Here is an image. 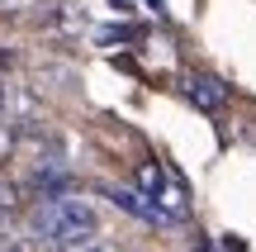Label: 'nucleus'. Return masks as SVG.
I'll use <instances>...</instances> for the list:
<instances>
[{"instance_id":"nucleus-1","label":"nucleus","mask_w":256,"mask_h":252,"mask_svg":"<svg viewBox=\"0 0 256 252\" xmlns=\"http://www.w3.org/2000/svg\"><path fill=\"white\" fill-rule=\"evenodd\" d=\"M28 233L48 238L57 247H81V243H95L100 233V214H95L90 200H76V195H57V200H43L28 219Z\"/></svg>"},{"instance_id":"nucleus-9","label":"nucleus","mask_w":256,"mask_h":252,"mask_svg":"<svg viewBox=\"0 0 256 252\" xmlns=\"http://www.w3.org/2000/svg\"><path fill=\"white\" fill-rule=\"evenodd\" d=\"M72 252H119V247H110V243H100V238H95V243H81V247H72Z\"/></svg>"},{"instance_id":"nucleus-10","label":"nucleus","mask_w":256,"mask_h":252,"mask_svg":"<svg viewBox=\"0 0 256 252\" xmlns=\"http://www.w3.org/2000/svg\"><path fill=\"white\" fill-rule=\"evenodd\" d=\"M10 138H14V133H10V129H5V124H0V152H5V148H10Z\"/></svg>"},{"instance_id":"nucleus-3","label":"nucleus","mask_w":256,"mask_h":252,"mask_svg":"<svg viewBox=\"0 0 256 252\" xmlns=\"http://www.w3.org/2000/svg\"><path fill=\"white\" fill-rule=\"evenodd\" d=\"M185 95H190V105H194V110H204V114L223 110V100H228L223 81H218V76H209V72H194V76H185Z\"/></svg>"},{"instance_id":"nucleus-6","label":"nucleus","mask_w":256,"mask_h":252,"mask_svg":"<svg viewBox=\"0 0 256 252\" xmlns=\"http://www.w3.org/2000/svg\"><path fill=\"white\" fill-rule=\"evenodd\" d=\"M0 252H66V247L48 243V238H38V233H28V238H14V243H5Z\"/></svg>"},{"instance_id":"nucleus-8","label":"nucleus","mask_w":256,"mask_h":252,"mask_svg":"<svg viewBox=\"0 0 256 252\" xmlns=\"http://www.w3.org/2000/svg\"><path fill=\"white\" fill-rule=\"evenodd\" d=\"M95 38H100V43H128V38H133V29H119V24H104V29H95Z\"/></svg>"},{"instance_id":"nucleus-5","label":"nucleus","mask_w":256,"mask_h":252,"mask_svg":"<svg viewBox=\"0 0 256 252\" xmlns=\"http://www.w3.org/2000/svg\"><path fill=\"white\" fill-rule=\"evenodd\" d=\"M43 19H48L52 29H86V24H90V19H86V10L76 5V0H57V10H48Z\"/></svg>"},{"instance_id":"nucleus-4","label":"nucleus","mask_w":256,"mask_h":252,"mask_svg":"<svg viewBox=\"0 0 256 252\" xmlns=\"http://www.w3.org/2000/svg\"><path fill=\"white\" fill-rule=\"evenodd\" d=\"M100 190H104V200H114V205L128 209V214L147 219V224H166V219H162V209H156L152 200L142 195V190H128V186H100Z\"/></svg>"},{"instance_id":"nucleus-13","label":"nucleus","mask_w":256,"mask_h":252,"mask_svg":"<svg viewBox=\"0 0 256 252\" xmlns=\"http://www.w3.org/2000/svg\"><path fill=\"white\" fill-rule=\"evenodd\" d=\"M0 5H5V0H0Z\"/></svg>"},{"instance_id":"nucleus-11","label":"nucleus","mask_w":256,"mask_h":252,"mask_svg":"<svg viewBox=\"0 0 256 252\" xmlns=\"http://www.w3.org/2000/svg\"><path fill=\"white\" fill-rule=\"evenodd\" d=\"M110 10H133V0H110Z\"/></svg>"},{"instance_id":"nucleus-7","label":"nucleus","mask_w":256,"mask_h":252,"mask_svg":"<svg viewBox=\"0 0 256 252\" xmlns=\"http://www.w3.org/2000/svg\"><path fill=\"white\" fill-rule=\"evenodd\" d=\"M10 214H14V186H0V233L10 228Z\"/></svg>"},{"instance_id":"nucleus-2","label":"nucleus","mask_w":256,"mask_h":252,"mask_svg":"<svg viewBox=\"0 0 256 252\" xmlns=\"http://www.w3.org/2000/svg\"><path fill=\"white\" fill-rule=\"evenodd\" d=\"M138 190H142L147 200H152L156 209H162V219L171 224V219H185L190 214V195H185V181L176 176L171 167H162V162H142V171H138Z\"/></svg>"},{"instance_id":"nucleus-12","label":"nucleus","mask_w":256,"mask_h":252,"mask_svg":"<svg viewBox=\"0 0 256 252\" xmlns=\"http://www.w3.org/2000/svg\"><path fill=\"white\" fill-rule=\"evenodd\" d=\"M147 5H152V10H156V15H166V0H147Z\"/></svg>"}]
</instances>
